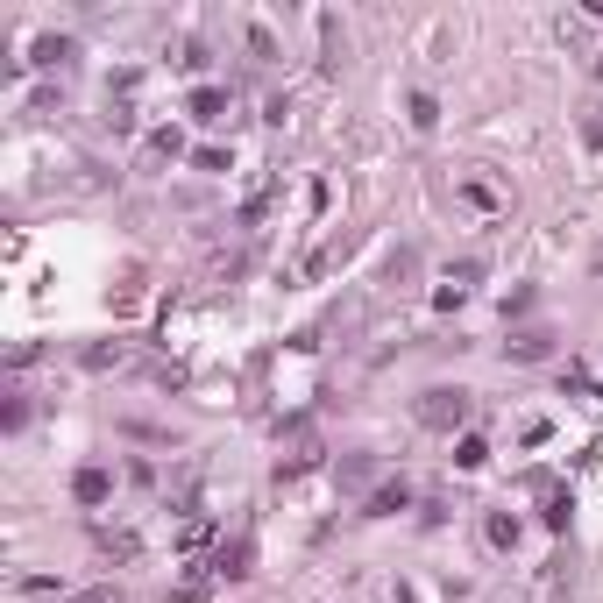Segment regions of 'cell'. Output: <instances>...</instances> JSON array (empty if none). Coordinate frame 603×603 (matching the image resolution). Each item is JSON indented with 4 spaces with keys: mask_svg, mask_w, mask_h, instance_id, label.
<instances>
[{
    "mask_svg": "<svg viewBox=\"0 0 603 603\" xmlns=\"http://www.w3.org/2000/svg\"><path fill=\"white\" fill-rule=\"evenodd\" d=\"M469 412H476V391H462V384H433V391H419V405H412V419H419L426 433H462Z\"/></svg>",
    "mask_w": 603,
    "mask_h": 603,
    "instance_id": "1",
    "label": "cell"
},
{
    "mask_svg": "<svg viewBox=\"0 0 603 603\" xmlns=\"http://www.w3.org/2000/svg\"><path fill=\"white\" fill-rule=\"evenodd\" d=\"M178 157H185V135H178V128H157V135L135 149V171H164V164H178Z\"/></svg>",
    "mask_w": 603,
    "mask_h": 603,
    "instance_id": "2",
    "label": "cell"
},
{
    "mask_svg": "<svg viewBox=\"0 0 603 603\" xmlns=\"http://www.w3.org/2000/svg\"><path fill=\"white\" fill-rule=\"evenodd\" d=\"M405 504H412V483H405V476H398V483H376V490L362 497V518H398Z\"/></svg>",
    "mask_w": 603,
    "mask_h": 603,
    "instance_id": "3",
    "label": "cell"
},
{
    "mask_svg": "<svg viewBox=\"0 0 603 603\" xmlns=\"http://www.w3.org/2000/svg\"><path fill=\"white\" fill-rule=\"evenodd\" d=\"M249 561H256V547H249V540H220L213 575H220V582H242V575H249Z\"/></svg>",
    "mask_w": 603,
    "mask_h": 603,
    "instance_id": "4",
    "label": "cell"
},
{
    "mask_svg": "<svg viewBox=\"0 0 603 603\" xmlns=\"http://www.w3.org/2000/svg\"><path fill=\"white\" fill-rule=\"evenodd\" d=\"M504 355H511V362H547V355H554V334H547V327H525V334L504 341Z\"/></svg>",
    "mask_w": 603,
    "mask_h": 603,
    "instance_id": "5",
    "label": "cell"
},
{
    "mask_svg": "<svg viewBox=\"0 0 603 603\" xmlns=\"http://www.w3.org/2000/svg\"><path fill=\"white\" fill-rule=\"evenodd\" d=\"M320 462V440H313V426H291V455L277 462V476H298V469H313Z\"/></svg>",
    "mask_w": 603,
    "mask_h": 603,
    "instance_id": "6",
    "label": "cell"
},
{
    "mask_svg": "<svg viewBox=\"0 0 603 603\" xmlns=\"http://www.w3.org/2000/svg\"><path fill=\"white\" fill-rule=\"evenodd\" d=\"M71 497L93 511V504H107V497H114V476H107V469H79V476H71Z\"/></svg>",
    "mask_w": 603,
    "mask_h": 603,
    "instance_id": "7",
    "label": "cell"
},
{
    "mask_svg": "<svg viewBox=\"0 0 603 603\" xmlns=\"http://www.w3.org/2000/svg\"><path fill=\"white\" fill-rule=\"evenodd\" d=\"M71 57H79V43H71V36H36V57H29V64H43V71H64Z\"/></svg>",
    "mask_w": 603,
    "mask_h": 603,
    "instance_id": "8",
    "label": "cell"
},
{
    "mask_svg": "<svg viewBox=\"0 0 603 603\" xmlns=\"http://www.w3.org/2000/svg\"><path fill=\"white\" fill-rule=\"evenodd\" d=\"M518 533H525V525H518L511 511H490V518H483V540H490L497 554H511V547H518Z\"/></svg>",
    "mask_w": 603,
    "mask_h": 603,
    "instance_id": "9",
    "label": "cell"
},
{
    "mask_svg": "<svg viewBox=\"0 0 603 603\" xmlns=\"http://www.w3.org/2000/svg\"><path fill=\"white\" fill-rule=\"evenodd\" d=\"M540 497H547V511H540V518H547V533H561V525L575 518V497H568V490H554L547 476H540Z\"/></svg>",
    "mask_w": 603,
    "mask_h": 603,
    "instance_id": "10",
    "label": "cell"
},
{
    "mask_svg": "<svg viewBox=\"0 0 603 603\" xmlns=\"http://www.w3.org/2000/svg\"><path fill=\"white\" fill-rule=\"evenodd\" d=\"M185 107H192V121H220V114H228V86H199Z\"/></svg>",
    "mask_w": 603,
    "mask_h": 603,
    "instance_id": "11",
    "label": "cell"
},
{
    "mask_svg": "<svg viewBox=\"0 0 603 603\" xmlns=\"http://www.w3.org/2000/svg\"><path fill=\"white\" fill-rule=\"evenodd\" d=\"M376 483V455H341V490H369Z\"/></svg>",
    "mask_w": 603,
    "mask_h": 603,
    "instance_id": "12",
    "label": "cell"
},
{
    "mask_svg": "<svg viewBox=\"0 0 603 603\" xmlns=\"http://www.w3.org/2000/svg\"><path fill=\"white\" fill-rule=\"evenodd\" d=\"M79 362H86V369H121L128 348H121V341H93V348H79Z\"/></svg>",
    "mask_w": 603,
    "mask_h": 603,
    "instance_id": "13",
    "label": "cell"
},
{
    "mask_svg": "<svg viewBox=\"0 0 603 603\" xmlns=\"http://www.w3.org/2000/svg\"><path fill=\"white\" fill-rule=\"evenodd\" d=\"M462 199H469L476 213H497V206H504V192H497V185H483V178H469V185H462Z\"/></svg>",
    "mask_w": 603,
    "mask_h": 603,
    "instance_id": "14",
    "label": "cell"
},
{
    "mask_svg": "<svg viewBox=\"0 0 603 603\" xmlns=\"http://www.w3.org/2000/svg\"><path fill=\"white\" fill-rule=\"evenodd\" d=\"M490 462V447L476 440V433H462V447H455V469H483Z\"/></svg>",
    "mask_w": 603,
    "mask_h": 603,
    "instance_id": "15",
    "label": "cell"
},
{
    "mask_svg": "<svg viewBox=\"0 0 603 603\" xmlns=\"http://www.w3.org/2000/svg\"><path fill=\"white\" fill-rule=\"evenodd\" d=\"M100 540V554H114V561H135V533H93Z\"/></svg>",
    "mask_w": 603,
    "mask_h": 603,
    "instance_id": "16",
    "label": "cell"
},
{
    "mask_svg": "<svg viewBox=\"0 0 603 603\" xmlns=\"http://www.w3.org/2000/svg\"><path fill=\"white\" fill-rule=\"evenodd\" d=\"M192 171H206V178L228 171V149H192Z\"/></svg>",
    "mask_w": 603,
    "mask_h": 603,
    "instance_id": "17",
    "label": "cell"
},
{
    "mask_svg": "<svg viewBox=\"0 0 603 603\" xmlns=\"http://www.w3.org/2000/svg\"><path fill=\"white\" fill-rule=\"evenodd\" d=\"M440 121V107H433V93H412V128H433Z\"/></svg>",
    "mask_w": 603,
    "mask_h": 603,
    "instance_id": "18",
    "label": "cell"
},
{
    "mask_svg": "<svg viewBox=\"0 0 603 603\" xmlns=\"http://www.w3.org/2000/svg\"><path fill=\"white\" fill-rule=\"evenodd\" d=\"M64 603H121V589L107 582V589H79V596H64Z\"/></svg>",
    "mask_w": 603,
    "mask_h": 603,
    "instance_id": "19",
    "label": "cell"
},
{
    "mask_svg": "<svg viewBox=\"0 0 603 603\" xmlns=\"http://www.w3.org/2000/svg\"><path fill=\"white\" fill-rule=\"evenodd\" d=\"M589 263H596V270H603V242H596V256H589Z\"/></svg>",
    "mask_w": 603,
    "mask_h": 603,
    "instance_id": "20",
    "label": "cell"
}]
</instances>
